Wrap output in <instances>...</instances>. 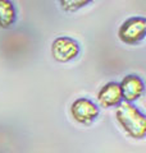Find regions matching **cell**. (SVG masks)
I'll list each match as a JSON object with an SVG mask.
<instances>
[{
	"mask_svg": "<svg viewBox=\"0 0 146 153\" xmlns=\"http://www.w3.org/2000/svg\"><path fill=\"white\" fill-rule=\"evenodd\" d=\"M117 120L124 131L136 139H141L146 134V119L132 103L123 102L117 108Z\"/></svg>",
	"mask_w": 146,
	"mask_h": 153,
	"instance_id": "6da1fadb",
	"label": "cell"
},
{
	"mask_svg": "<svg viewBox=\"0 0 146 153\" xmlns=\"http://www.w3.org/2000/svg\"><path fill=\"white\" fill-rule=\"evenodd\" d=\"M145 31H146L145 18H141V17L129 18L126 22L122 23V26L119 27V31H118V36L122 42L132 45L142 40L145 37Z\"/></svg>",
	"mask_w": 146,
	"mask_h": 153,
	"instance_id": "7a4b0ae2",
	"label": "cell"
},
{
	"mask_svg": "<svg viewBox=\"0 0 146 153\" xmlns=\"http://www.w3.org/2000/svg\"><path fill=\"white\" fill-rule=\"evenodd\" d=\"M51 54L54 59L60 61V63H67V61L73 60L80 54V46L71 37H58L54 40L51 45Z\"/></svg>",
	"mask_w": 146,
	"mask_h": 153,
	"instance_id": "3957f363",
	"label": "cell"
},
{
	"mask_svg": "<svg viewBox=\"0 0 146 153\" xmlns=\"http://www.w3.org/2000/svg\"><path fill=\"white\" fill-rule=\"evenodd\" d=\"M71 114L76 121L81 124H89L94 121L99 115V108L89 98H78L72 103Z\"/></svg>",
	"mask_w": 146,
	"mask_h": 153,
	"instance_id": "277c9868",
	"label": "cell"
},
{
	"mask_svg": "<svg viewBox=\"0 0 146 153\" xmlns=\"http://www.w3.org/2000/svg\"><path fill=\"white\" fill-rule=\"evenodd\" d=\"M119 88L122 98H124L126 102L131 103L141 97L144 92V82L137 75H127L119 84Z\"/></svg>",
	"mask_w": 146,
	"mask_h": 153,
	"instance_id": "5b68a950",
	"label": "cell"
},
{
	"mask_svg": "<svg viewBox=\"0 0 146 153\" xmlns=\"http://www.w3.org/2000/svg\"><path fill=\"white\" fill-rule=\"evenodd\" d=\"M97 100H99L101 106L104 107H113L119 105L122 100L119 84L115 82L106 83L97 93Z\"/></svg>",
	"mask_w": 146,
	"mask_h": 153,
	"instance_id": "8992f818",
	"label": "cell"
},
{
	"mask_svg": "<svg viewBox=\"0 0 146 153\" xmlns=\"http://www.w3.org/2000/svg\"><path fill=\"white\" fill-rule=\"evenodd\" d=\"M16 21V9L13 3L0 0V27L9 28Z\"/></svg>",
	"mask_w": 146,
	"mask_h": 153,
	"instance_id": "52a82bcc",
	"label": "cell"
},
{
	"mask_svg": "<svg viewBox=\"0 0 146 153\" xmlns=\"http://www.w3.org/2000/svg\"><path fill=\"white\" fill-rule=\"evenodd\" d=\"M89 3H90L89 0H80V1H73V0H63V1H60L63 9H64V10H68V12L77 10V9L85 7L86 4H89Z\"/></svg>",
	"mask_w": 146,
	"mask_h": 153,
	"instance_id": "ba28073f",
	"label": "cell"
}]
</instances>
